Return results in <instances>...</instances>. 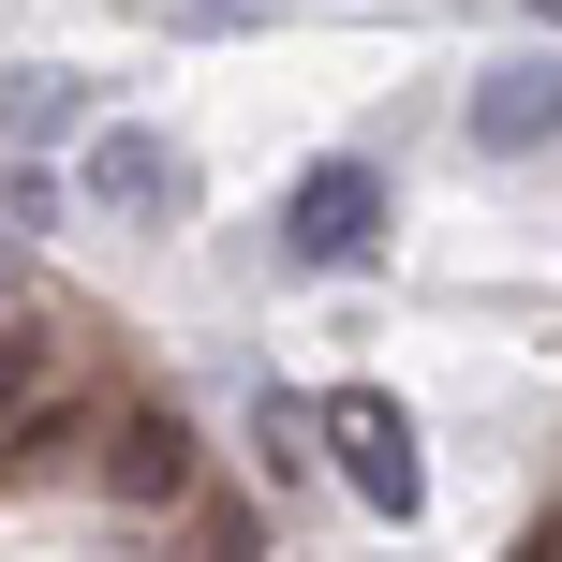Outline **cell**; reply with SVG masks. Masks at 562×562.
<instances>
[{
    "label": "cell",
    "instance_id": "cell-1",
    "mask_svg": "<svg viewBox=\"0 0 562 562\" xmlns=\"http://www.w3.org/2000/svg\"><path fill=\"white\" fill-rule=\"evenodd\" d=\"M385 164H356V148H340V164H311L296 193H281V267H356V252H385Z\"/></svg>",
    "mask_w": 562,
    "mask_h": 562
},
{
    "label": "cell",
    "instance_id": "cell-2",
    "mask_svg": "<svg viewBox=\"0 0 562 562\" xmlns=\"http://www.w3.org/2000/svg\"><path fill=\"white\" fill-rule=\"evenodd\" d=\"M326 459H340V488H356L370 518H415V504H429L415 415H400V400H370V385H340V400H326Z\"/></svg>",
    "mask_w": 562,
    "mask_h": 562
},
{
    "label": "cell",
    "instance_id": "cell-3",
    "mask_svg": "<svg viewBox=\"0 0 562 562\" xmlns=\"http://www.w3.org/2000/svg\"><path fill=\"white\" fill-rule=\"evenodd\" d=\"M89 207H119V223H178V207H193V148L148 134V119H104V134H89Z\"/></svg>",
    "mask_w": 562,
    "mask_h": 562
},
{
    "label": "cell",
    "instance_id": "cell-4",
    "mask_svg": "<svg viewBox=\"0 0 562 562\" xmlns=\"http://www.w3.org/2000/svg\"><path fill=\"white\" fill-rule=\"evenodd\" d=\"M104 488L119 504H193V415H164V400L104 415Z\"/></svg>",
    "mask_w": 562,
    "mask_h": 562
},
{
    "label": "cell",
    "instance_id": "cell-5",
    "mask_svg": "<svg viewBox=\"0 0 562 562\" xmlns=\"http://www.w3.org/2000/svg\"><path fill=\"white\" fill-rule=\"evenodd\" d=\"M474 148H488V164L562 148V59H488V75H474Z\"/></svg>",
    "mask_w": 562,
    "mask_h": 562
},
{
    "label": "cell",
    "instance_id": "cell-6",
    "mask_svg": "<svg viewBox=\"0 0 562 562\" xmlns=\"http://www.w3.org/2000/svg\"><path fill=\"white\" fill-rule=\"evenodd\" d=\"M59 134H89V75L15 59V75H0V148H59Z\"/></svg>",
    "mask_w": 562,
    "mask_h": 562
},
{
    "label": "cell",
    "instance_id": "cell-7",
    "mask_svg": "<svg viewBox=\"0 0 562 562\" xmlns=\"http://www.w3.org/2000/svg\"><path fill=\"white\" fill-rule=\"evenodd\" d=\"M45 400H59V340H45V326H0V429L45 415Z\"/></svg>",
    "mask_w": 562,
    "mask_h": 562
},
{
    "label": "cell",
    "instance_id": "cell-8",
    "mask_svg": "<svg viewBox=\"0 0 562 562\" xmlns=\"http://www.w3.org/2000/svg\"><path fill=\"white\" fill-rule=\"evenodd\" d=\"M0 223H15V237H30V223H59V178L30 164V148H15V164H0Z\"/></svg>",
    "mask_w": 562,
    "mask_h": 562
},
{
    "label": "cell",
    "instance_id": "cell-9",
    "mask_svg": "<svg viewBox=\"0 0 562 562\" xmlns=\"http://www.w3.org/2000/svg\"><path fill=\"white\" fill-rule=\"evenodd\" d=\"M148 15H164V30H252L267 0H148Z\"/></svg>",
    "mask_w": 562,
    "mask_h": 562
},
{
    "label": "cell",
    "instance_id": "cell-10",
    "mask_svg": "<svg viewBox=\"0 0 562 562\" xmlns=\"http://www.w3.org/2000/svg\"><path fill=\"white\" fill-rule=\"evenodd\" d=\"M193 562H252V518H223V504H207V518H193Z\"/></svg>",
    "mask_w": 562,
    "mask_h": 562
},
{
    "label": "cell",
    "instance_id": "cell-11",
    "mask_svg": "<svg viewBox=\"0 0 562 562\" xmlns=\"http://www.w3.org/2000/svg\"><path fill=\"white\" fill-rule=\"evenodd\" d=\"M518 562H562V504H548V518H533V533H518Z\"/></svg>",
    "mask_w": 562,
    "mask_h": 562
}]
</instances>
